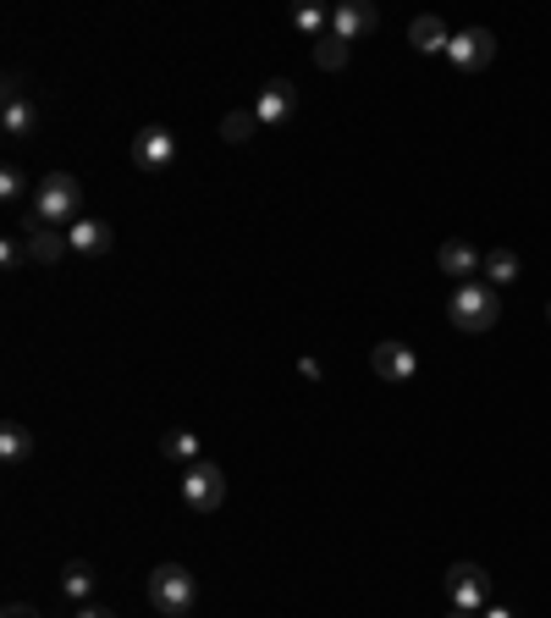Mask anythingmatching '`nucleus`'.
Wrapping results in <instances>:
<instances>
[{"label":"nucleus","instance_id":"nucleus-1","mask_svg":"<svg viewBox=\"0 0 551 618\" xmlns=\"http://www.w3.org/2000/svg\"><path fill=\"white\" fill-rule=\"evenodd\" d=\"M34 221L39 227H56V232H66V227L83 221V183H77L72 171H50L45 183L34 189Z\"/></svg>","mask_w":551,"mask_h":618},{"label":"nucleus","instance_id":"nucleus-2","mask_svg":"<svg viewBox=\"0 0 551 618\" xmlns=\"http://www.w3.org/2000/svg\"><path fill=\"white\" fill-rule=\"evenodd\" d=\"M446 320L457 326V331H491L497 320H502V293L491 288V282H457L452 288V304H446Z\"/></svg>","mask_w":551,"mask_h":618},{"label":"nucleus","instance_id":"nucleus-3","mask_svg":"<svg viewBox=\"0 0 551 618\" xmlns=\"http://www.w3.org/2000/svg\"><path fill=\"white\" fill-rule=\"evenodd\" d=\"M194 602H199V585H194V574L182 569V564H160L149 574V607L160 618H188Z\"/></svg>","mask_w":551,"mask_h":618},{"label":"nucleus","instance_id":"nucleus-4","mask_svg":"<svg viewBox=\"0 0 551 618\" xmlns=\"http://www.w3.org/2000/svg\"><path fill=\"white\" fill-rule=\"evenodd\" d=\"M176 497H182V508H188V513H216V508L226 502V475H221V464L199 459L194 470H182Z\"/></svg>","mask_w":551,"mask_h":618},{"label":"nucleus","instance_id":"nucleus-5","mask_svg":"<svg viewBox=\"0 0 551 618\" xmlns=\"http://www.w3.org/2000/svg\"><path fill=\"white\" fill-rule=\"evenodd\" d=\"M446 602L464 613H486L491 607V574L480 564H452L446 569Z\"/></svg>","mask_w":551,"mask_h":618},{"label":"nucleus","instance_id":"nucleus-6","mask_svg":"<svg viewBox=\"0 0 551 618\" xmlns=\"http://www.w3.org/2000/svg\"><path fill=\"white\" fill-rule=\"evenodd\" d=\"M491 56H497V34L491 28H464V34H452V45H446V61L457 72H480V66H491Z\"/></svg>","mask_w":551,"mask_h":618},{"label":"nucleus","instance_id":"nucleus-7","mask_svg":"<svg viewBox=\"0 0 551 618\" xmlns=\"http://www.w3.org/2000/svg\"><path fill=\"white\" fill-rule=\"evenodd\" d=\"M171 160H176V133L171 128L155 122V128H138L133 133V166L138 171H166Z\"/></svg>","mask_w":551,"mask_h":618},{"label":"nucleus","instance_id":"nucleus-8","mask_svg":"<svg viewBox=\"0 0 551 618\" xmlns=\"http://www.w3.org/2000/svg\"><path fill=\"white\" fill-rule=\"evenodd\" d=\"M293 106H298V83L293 77H270L259 88V100H254V117H259V128H282L293 117Z\"/></svg>","mask_w":551,"mask_h":618},{"label":"nucleus","instance_id":"nucleus-9","mask_svg":"<svg viewBox=\"0 0 551 618\" xmlns=\"http://www.w3.org/2000/svg\"><path fill=\"white\" fill-rule=\"evenodd\" d=\"M436 265H441L452 282H480L486 254H475V243H464V238H446V243L436 249Z\"/></svg>","mask_w":551,"mask_h":618},{"label":"nucleus","instance_id":"nucleus-10","mask_svg":"<svg viewBox=\"0 0 551 618\" xmlns=\"http://www.w3.org/2000/svg\"><path fill=\"white\" fill-rule=\"evenodd\" d=\"M376 28H381V12H376V7H364V0H342V7L331 12V34H336L342 45L370 39Z\"/></svg>","mask_w":551,"mask_h":618},{"label":"nucleus","instance_id":"nucleus-11","mask_svg":"<svg viewBox=\"0 0 551 618\" xmlns=\"http://www.w3.org/2000/svg\"><path fill=\"white\" fill-rule=\"evenodd\" d=\"M370 371H376L381 381H414L419 360H414V348H408V342H376V353H370Z\"/></svg>","mask_w":551,"mask_h":618},{"label":"nucleus","instance_id":"nucleus-12","mask_svg":"<svg viewBox=\"0 0 551 618\" xmlns=\"http://www.w3.org/2000/svg\"><path fill=\"white\" fill-rule=\"evenodd\" d=\"M23 243H28V265H61V259L72 254V249H66V232H56V227H39V221H28Z\"/></svg>","mask_w":551,"mask_h":618},{"label":"nucleus","instance_id":"nucleus-13","mask_svg":"<svg viewBox=\"0 0 551 618\" xmlns=\"http://www.w3.org/2000/svg\"><path fill=\"white\" fill-rule=\"evenodd\" d=\"M66 249L83 254V259H100V254H111V227L95 221V216H83L77 227H66Z\"/></svg>","mask_w":551,"mask_h":618},{"label":"nucleus","instance_id":"nucleus-14","mask_svg":"<svg viewBox=\"0 0 551 618\" xmlns=\"http://www.w3.org/2000/svg\"><path fill=\"white\" fill-rule=\"evenodd\" d=\"M160 459L176 464V470H194V464L205 459V448H199L194 431H166V436H160Z\"/></svg>","mask_w":551,"mask_h":618},{"label":"nucleus","instance_id":"nucleus-15","mask_svg":"<svg viewBox=\"0 0 551 618\" xmlns=\"http://www.w3.org/2000/svg\"><path fill=\"white\" fill-rule=\"evenodd\" d=\"M408 45H414L419 56H446L452 34H446L441 17H414V23H408Z\"/></svg>","mask_w":551,"mask_h":618},{"label":"nucleus","instance_id":"nucleus-16","mask_svg":"<svg viewBox=\"0 0 551 618\" xmlns=\"http://www.w3.org/2000/svg\"><path fill=\"white\" fill-rule=\"evenodd\" d=\"M0 128H7V138H28L39 128V111L28 95H7V106H0Z\"/></svg>","mask_w":551,"mask_h":618},{"label":"nucleus","instance_id":"nucleus-17","mask_svg":"<svg viewBox=\"0 0 551 618\" xmlns=\"http://www.w3.org/2000/svg\"><path fill=\"white\" fill-rule=\"evenodd\" d=\"M0 459H7V464L34 459V431H28L23 420H7V425H0Z\"/></svg>","mask_w":551,"mask_h":618},{"label":"nucleus","instance_id":"nucleus-18","mask_svg":"<svg viewBox=\"0 0 551 618\" xmlns=\"http://www.w3.org/2000/svg\"><path fill=\"white\" fill-rule=\"evenodd\" d=\"M61 591H66L77 607H88V596H95V569H88L83 558H72V564L61 569Z\"/></svg>","mask_w":551,"mask_h":618},{"label":"nucleus","instance_id":"nucleus-19","mask_svg":"<svg viewBox=\"0 0 551 618\" xmlns=\"http://www.w3.org/2000/svg\"><path fill=\"white\" fill-rule=\"evenodd\" d=\"M480 282H491V288H507V282H518V254H513V249H491V254H486V271H480Z\"/></svg>","mask_w":551,"mask_h":618},{"label":"nucleus","instance_id":"nucleus-20","mask_svg":"<svg viewBox=\"0 0 551 618\" xmlns=\"http://www.w3.org/2000/svg\"><path fill=\"white\" fill-rule=\"evenodd\" d=\"M293 28H298L304 39H326V34H331V12H326V7H293Z\"/></svg>","mask_w":551,"mask_h":618},{"label":"nucleus","instance_id":"nucleus-21","mask_svg":"<svg viewBox=\"0 0 551 618\" xmlns=\"http://www.w3.org/2000/svg\"><path fill=\"white\" fill-rule=\"evenodd\" d=\"M347 56H353V50H347L336 34L315 39V66H320V72H342V66H347Z\"/></svg>","mask_w":551,"mask_h":618},{"label":"nucleus","instance_id":"nucleus-22","mask_svg":"<svg viewBox=\"0 0 551 618\" xmlns=\"http://www.w3.org/2000/svg\"><path fill=\"white\" fill-rule=\"evenodd\" d=\"M254 128H259V117H254V111H226L221 138H226V144H248V138H254Z\"/></svg>","mask_w":551,"mask_h":618},{"label":"nucleus","instance_id":"nucleus-23","mask_svg":"<svg viewBox=\"0 0 551 618\" xmlns=\"http://www.w3.org/2000/svg\"><path fill=\"white\" fill-rule=\"evenodd\" d=\"M28 194V177L17 171V166H7V171H0V199H7V205H17Z\"/></svg>","mask_w":551,"mask_h":618},{"label":"nucleus","instance_id":"nucleus-24","mask_svg":"<svg viewBox=\"0 0 551 618\" xmlns=\"http://www.w3.org/2000/svg\"><path fill=\"white\" fill-rule=\"evenodd\" d=\"M0 259H7V271H17V265L28 259V243L23 238H7V243H0Z\"/></svg>","mask_w":551,"mask_h":618},{"label":"nucleus","instance_id":"nucleus-25","mask_svg":"<svg viewBox=\"0 0 551 618\" xmlns=\"http://www.w3.org/2000/svg\"><path fill=\"white\" fill-rule=\"evenodd\" d=\"M0 618H39V607L34 602H7V607H0Z\"/></svg>","mask_w":551,"mask_h":618},{"label":"nucleus","instance_id":"nucleus-26","mask_svg":"<svg viewBox=\"0 0 551 618\" xmlns=\"http://www.w3.org/2000/svg\"><path fill=\"white\" fill-rule=\"evenodd\" d=\"M77 618H117L111 607H100V602H88V607H77Z\"/></svg>","mask_w":551,"mask_h":618},{"label":"nucleus","instance_id":"nucleus-27","mask_svg":"<svg viewBox=\"0 0 551 618\" xmlns=\"http://www.w3.org/2000/svg\"><path fill=\"white\" fill-rule=\"evenodd\" d=\"M480 618H518V613H507V607H497V602H491V607H486Z\"/></svg>","mask_w":551,"mask_h":618},{"label":"nucleus","instance_id":"nucleus-28","mask_svg":"<svg viewBox=\"0 0 551 618\" xmlns=\"http://www.w3.org/2000/svg\"><path fill=\"white\" fill-rule=\"evenodd\" d=\"M446 618H480V613H464V607H452V613H446Z\"/></svg>","mask_w":551,"mask_h":618},{"label":"nucleus","instance_id":"nucleus-29","mask_svg":"<svg viewBox=\"0 0 551 618\" xmlns=\"http://www.w3.org/2000/svg\"><path fill=\"white\" fill-rule=\"evenodd\" d=\"M546 320H551V304H546Z\"/></svg>","mask_w":551,"mask_h":618}]
</instances>
